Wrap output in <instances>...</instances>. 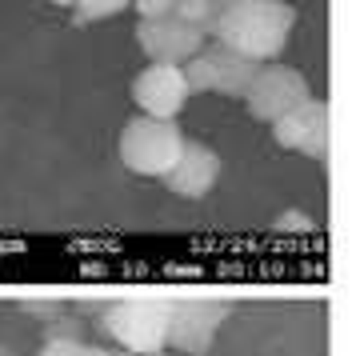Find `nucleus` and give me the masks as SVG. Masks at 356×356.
<instances>
[{"mask_svg": "<svg viewBox=\"0 0 356 356\" xmlns=\"http://www.w3.org/2000/svg\"><path fill=\"white\" fill-rule=\"evenodd\" d=\"M276 232H312V216H305L300 209H292V212H280L273 220Z\"/></svg>", "mask_w": 356, "mask_h": 356, "instance_id": "obj_14", "label": "nucleus"}, {"mask_svg": "<svg viewBox=\"0 0 356 356\" xmlns=\"http://www.w3.org/2000/svg\"><path fill=\"white\" fill-rule=\"evenodd\" d=\"M228 4H232V0H177V4H172V17H180L184 24H193L200 36H212Z\"/></svg>", "mask_w": 356, "mask_h": 356, "instance_id": "obj_11", "label": "nucleus"}, {"mask_svg": "<svg viewBox=\"0 0 356 356\" xmlns=\"http://www.w3.org/2000/svg\"><path fill=\"white\" fill-rule=\"evenodd\" d=\"M216 180H220V156H216V148L200 145V140H184L180 161L172 164V172L164 177V184H168L172 196L200 200V196H209L216 188Z\"/></svg>", "mask_w": 356, "mask_h": 356, "instance_id": "obj_10", "label": "nucleus"}, {"mask_svg": "<svg viewBox=\"0 0 356 356\" xmlns=\"http://www.w3.org/2000/svg\"><path fill=\"white\" fill-rule=\"evenodd\" d=\"M257 68L260 65L220 49V44H204V49L184 65V76H188V88H193V92H216V97L244 100L248 84L257 76Z\"/></svg>", "mask_w": 356, "mask_h": 356, "instance_id": "obj_4", "label": "nucleus"}, {"mask_svg": "<svg viewBox=\"0 0 356 356\" xmlns=\"http://www.w3.org/2000/svg\"><path fill=\"white\" fill-rule=\"evenodd\" d=\"M168 300H116L100 312V332L124 356H161L168 348Z\"/></svg>", "mask_w": 356, "mask_h": 356, "instance_id": "obj_2", "label": "nucleus"}, {"mask_svg": "<svg viewBox=\"0 0 356 356\" xmlns=\"http://www.w3.org/2000/svg\"><path fill=\"white\" fill-rule=\"evenodd\" d=\"M292 29H296V8L289 0H232L212 36L220 49L252 65H276V56L289 49Z\"/></svg>", "mask_w": 356, "mask_h": 356, "instance_id": "obj_1", "label": "nucleus"}, {"mask_svg": "<svg viewBox=\"0 0 356 356\" xmlns=\"http://www.w3.org/2000/svg\"><path fill=\"white\" fill-rule=\"evenodd\" d=\"M228 312L232 308L225 300H180V305H172L168 348H177L184 356H204L220 332V324L228 321Z\"/></svg>", "mask_w": 356, "mask_h": 356, "instance_id": "obj_7", "label": "nucleus"}, {"mask_svg": "<svg viewBox=\"0 0 356 356\" xmlns=\"http://www.w3.org/2000/svg\"><path fill=\"white\" fill-rule=\"evenodd\" d=\"M308 81L305 72H296L289 65H260L248 92H244V108L264 120V124H276L284 113H292L300 100H308Z\"/></svg>", "mask_w": 356, "mask_h": 356, "instance_id": "obj_5", "label": "nucleus"}, {"mask_svg": "<svg viewBox=\"0 0 356 356\" xmlns=\"http://www.w3.org/2000/svg\"><path fill=\"white\" fill-rule=\"evenodd\" d=\"M0 356H17V353H13V348H8V344H0Z\"/></svg>", "mask_w": 356, "mask_h": 356, "instance_id": "obj_17", "label": "nucleus"}, {"mask_svg": "<svg viewBox=\"0 0 356 356\" xmlns=\"http://www.w3.org/2000/svg\"><path fill=\"white\" fill-rule=\"evenodd\" d=\"M209 36H200L193 24L180 17H161V20H136V44L148 56V65H177L184 68L196 52L204 49Z\"/></svg>", "mask_w": 356, "mask_h": 356, "instance_id": "obj_8", "label": "nucleus"}, {"mask_svg": "<svg viewBox=\"0 0 356 356\" xmlns=\"http://www.w3.org/2000/svg\"><path fill=\"white\" fill-rule=\"evenodd\" d=\"M52 4H68V8H72V0H52Z\"/></svg>", "mask_w": 356, "mask_h": 356, "instance_id": "obj_18", "label": "nucleus"}, {"mask_svg": "<svg viewBox=\"0 0 356 356\" xmlns=\"http://www.w3.org/2000/svg\"><path fill=\"white\" fill-rule=\"evenodd\" d=\"M124 8H132V0H72V17H76V24L120 17Z\"/></svg>", "mask_w": 356, "mask_h": 356, "instance_id": "obj_12", "label": "nucleus"}, {"mask_svg": "<svg viewBox=\"0 0 356 356\" xmlns=\"http://www.w3.org/2000/svg\"><path fill=\"white\" fill-rule=\"evenodd\" d=\"M36 356H108V353L97 348V344H88L84 337H44Z\"/></svg>", "mask_w": 356, "mask_h": 356, "instance_id": "obj_13", "label": "nucleus"}, {"mask_svg": "<svg viewBox=\"0 0 356 356\" xmlns=\"http://www.w3.org/2000/svg\"><path fill=\"white\" fill-rule=\"evenodd\" d=\"M24 312H36V316H44V324H49L65 312V305L60 300H24Z\"/></svg>", "mask_w": 356, "mask_h": 356, "instance_id": "obj_16", "label": "nucleus"}, {"mask_svg": "<svg viewBox=\"0 0 356 356\" xmlns=\"http://www.w3.org/2000/svg\"><path fill=\"white\" fill-rule=\"evenodd\" d=\"M188 97H193L188 76L177 65H148L132 81V104L140 108V116H152V120H177Z\"/></svg>", "mask_w": 356, "mask_h": 356, "instance_id": "obj_6", "label": "nucleus"}, {"mask_svg": "<svg viewBox=\"0 0 356 356\" xmlns=\"http://www.w3.org/2000/svg\"><path fill=\"white\" fill-rule=\"evenodd\" d=\"M184 132L177 120H152V116H132L120 129V164L148 180H164L172 172V164L180 161L184 148Z\"/></svg>", "mask_w": 356, "mask_h": 356, "instance_id": "obj_3", "label": "nucleus"}, {"mask_svg": "<svg viewBox=\"0 0 356 356\" xmlns=\"http://www.w3.org/2000/svg\"><path fill=\"white\" fill-rule=\"evenodd\" d=\"M273 140L289 152H305L312 161H321L328 152V104L321 97L300 100L292 113H284L273 124Z\"/></svg>", "mask_w": 356, "mask_h": 356, "instance_id": "obj_9", "label": "nucleus"}, {"mask_svg": "<svg viewBox=\"0 0 356 356\" xmlns=\"http://www.w3.org/2000/svg\"><path fill=\"white\" fill-rule=\"evenodd\" d=\"M172 4H177V0H132V8H136V17L140 20L172 17Z\"/></svg>", "mask_w": 356, "mask_h": 356, "instance_id": "obj_15", "label": "nucleus"}]
</instances>
